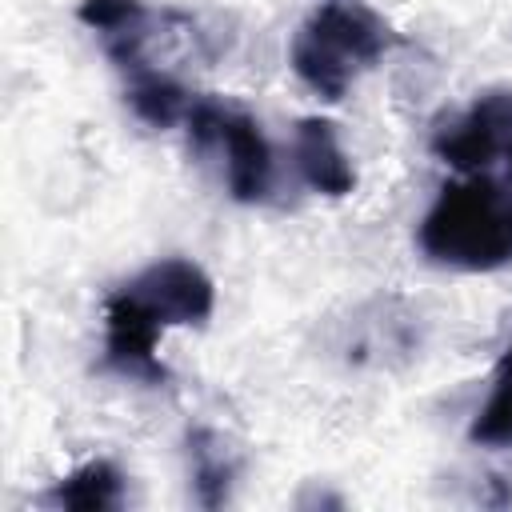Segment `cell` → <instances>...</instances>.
<instances>
[{"instance_id":"6da1fadb","label":"cell","mask_w":512,"mask_h":512,"mask_svg":"<svg viewBox=\"0 0 512 512\" xmlns=\"http://www.w3.org/2000/svg\"><path fill=\"white\" fill-rule=\"evenodd\" d=\"M216 288L208 272L192 260H156L116 288L104 304V356L116 372L136 380H164L156 340L176 324H204L212 316Z\"/></svg>"},{"instance_id":"7a4b0ae2","label":"cell","mask_w":512,"mask_h":512,"mask_svg":"<svg viewBox=\"0 0 512 512\" xmlns=\"http://www.w3.org/2000/svg\"><path fill=\"white\" fill-rule=\"evenodd\" d=\"M420 248L448 268L488 272L512 260V192L492 176L444 184L420 224Z\"/></svg>"},{"instance_id":"3957f363","label":"cell","mask_w":512,"mask_h":512,"mask_svg":"<svg viewBox=\"0 0 512 512\" xmlns=\"http://www.w3.org/2000/svg\"><path fill=\"white\" fill-rule=\"evenodd\" d=\"M392 28L364 0H324L292 40L296 76L324 100H340L352 80L392 48Z\"/></svg>"},{"instance_id":"277c9868","label":"cell","mask_w":512,"mask_h":512,"mask_svg":"<svg viewBox=\"0 0 512 512\" xmlns=\"http://www.w3.org/2000/svg\"><path fill=\"white\" fill-rule=\"evenodd\" d=\"M188 136L196 152L224 156V180L236 200H264L272 188V148L260 124L228 104L200 100L188 112Z\"/></svg>"},{"instance_id":"5b68a950","label":"cell","mask_w":512,"mask_h":512,"mask_svg":"<svg viewBox=\"0 0 512 512\" xmlns=\"http://www.w3.org/2000/svg\"><path fill=\"white\" fill-rule=\"evenodd\" d=\"M504 148H512V92L476 96L460 116L444 120L432 136V152L460 172L488 168Z\"/></svg>"},{"instance_id":"8992f818","label":"cell","mask_w":512,"mask_h":512,"mask_svg":"<svg viewBox=\"0 0 512 512\" xmlns=\"http://www.w3.org/2000/svg\"><path fill=\"white\" fill-rule=\"evenodd\" d=\"M80 20L100 36L108 60L120 72H132L148 64L144 36H148V8L140 0H84Z\"/></svg>"},{"instance_id":"52a82bcc","label":"cell","mask_w":512,"mask_h":512,"mask_svg":"<svg viewBox=\"0 0 512 512\" xmlns=\"http://www.w3.org/2000/svg\"><path fill=\"white\" fill-rule=\"evenodd\" d=\"M292 156H296V168L304 176L308 188L324 192V196H344L352 192L356 184V172L336 140V128L328 120H300L296 124V136H292Z\"/></svg>"},{"instance_id":"ba28073f","label":"cell","mask_w":512,"mask_h":512,"mask_svg":"<svg viewBox=\"0 0 512 512\" xmlns=\"http://www.w3.org/2000/svg\"><path fill=\"white\" fill-rule=\"evenodd\" d=\"M124 80H128V104L144 124L172 128L176 120H188V112H192L188 88L180 80H172L168 72H160L152 64H140V68L124 72Z\"/></svg>"},{"instance_id":"9c48e42d","label":"cell","mask_w":512,"mask_h":512,"mask_svg":"<svg viewBox=\"0 0 512 512\" xmlns=\"http://www.w3.org/2000/svg\"><path fill=\"white\" fill-rule=\"evenodd\" d=\"M120 472L108 460H88L76 472H68L64 480L52 484V492L44 496V504L52 508H80V512H104L120 504Z\"/></svg>"},{"instance_id":"30bf717a","label":"cell","mask_w":512,"mask_h":512,"mask_svg":"<svg viewBox=\"0 0 512 512\" xmlns=\"http://www.w3.org/2000/svg\"><path fill=\"white\" fill-rule=\"evenodd\" d=\"M468 436H472V444H484V448H508L512 444V348L504 352V360L496 368L492 396L476 412Z\"/></svg>"},{"instance_id":"8fae6325","label":"cell","mask_w":512,"mask_h":512,"mask_svg":"<svg viewBox=\"0 0 512 512\" xmlns=\"http://www.w3.org/2000/svg\"><path fill=\"white\" fill-rule=\"evenodd\" d=\"M232 476H236V464L224 452V444L212 432H196L192 436V480H196L200 504H208V508L224 504Z\"/></svg>"}]
</instances>
